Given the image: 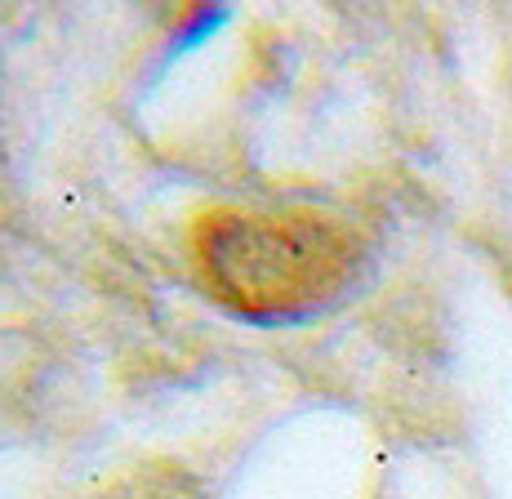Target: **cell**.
Here are the masks:
<instances>
[{
	"label": "cell",
	"mask_w": 512,
	"mask_h": 499,
	"mask_svg": "<svg viewBox=\"0 0 512 499\" xmlns=\"http://www.w3.org/2000/svg\"><path fill=\"white\" fill-rule=\"evenodd\" d=\"M210 272L245 308L290 312L326 295L343 272V246L317 223L228 219L210 228Z\"/></svg>",
	"instance_id": "1"
}]
</instances>
